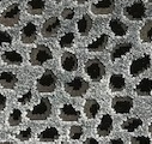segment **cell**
Masks as SVG:
<instances>
[{"instance_id": "cell-1", "label": "cell", "mask_w": 152, "mask_h": 144, "mask_svg": "<svg viewBox=\"0 0 152 144\" xmlns=\"http://www.w3.org/2000/svg\"><path fill=\"white\" fill-rule=\"evenodd\" d=\"M52 114V102L48 97H42L41 101L37 103L32 109L26 112V117L29 120L39 121L47 120Z\"/></svg>"}, {"instance_id": "cell-2", "label": "cell", "mask_w": 152, "mask_h": 144, "mask_svg": "<svg viewBox=\"0 0 152 144\" xmlns=\"http://www.w3.org/2000/svg\"><path fill=\"white\" fill-rule=\"evenodd\" d=\"M56 83H58V78L55 73L50 68H47L41 75V77L37 78L36 89L39 93L42 94H50L56 89Z\"/></svg>"}, {"instance_id": "cell-3", "label": "cell", "mask_w": 152, "mask_h": 144, "mask_svg": "<svg viewBox=\"0 0 152 144\" xmlns=\"http://www.w3.org/2000/svg\"><path fill=\"white\" fill-rule=\"evenodd\" d=\"M50 59H53V52L46 45L36 46L29 53V62L32 66H41Z\"/></svg>"}, {"instance_id": "cell-4", "label": "cell", "mask_w": 152, "mask_h": 144, "mask_svg": "<svg viewBox=\"0 0 152 144\" xmlns=\"http://www.w3.org/2000/svg\"><path fill=\"white\" fill-rule=\"evenodd\" d=\"M90 85H89V82L85 81L84 78L82 77H75L73 78L72 81H68L64 84V89L65 91L72 96V97H80V96H84L88 90H89Z\"/></svg>"}, {"instance_id": "cell-5", "label": "cell", "mask_w": 152, "mask_h": 144, "mask_svg": "<svg viewBox=\"0 0 152 144\" xmlns=\"http://www.w3.org/2000/svg\"><path fill=\"white\" fill-rule=\"evenodd\" d=\"M85 73L91 78L94 82H99L105 76V65L99 59H89L85 62Z\"/></svg>"}, {"instance_id": "cell-6", "label": "cell", "mask_w": 152, "mask_h": 144, "mask_svg": "<svg viewBox=\"0 0 152 144\" xmlns=\"http://www.w3.org/2000/svg\"><path fill=\"white\" fill-rule=\"evenodd\" d=\"M20 21V9L18 4H12L0 13V24L4 26H15Z\"/></svg>"}, {"instance_id": "cell-7", "label": "cell", "mask_w": 152, "mask_h": 144, "mask_svg": "<svg viewBox=\"0 0 152 144\" xmlns=\"http://www.w3.org/2000/svg\"><path fill=\"white\" fill-rule=\"evenodd\" d=\"M124 16L132 22H139L146 16V5L141 0L134 1L133 4L124 7Z\"/></svg>"}, {"instance_id": "cell-8", "label": "cell", "mask_w": 152, "mask_h": 144, "mask_svg": "<svg viewBox=\"0 0 152 144\" xmlns=\"http://www.w3.org/2000/svg\"><path fill=\"white\" fill-rule=\"evenodd\" d=\"M134 101L131 96H116L111 100V108L118 114H127L133 108Z\"/></svg>"}, {"instance_id": "cell-9", "label": "cell", "mask_w": 152, "mask_h": 144, "mask_svg": "<svg viewBox=\"0 0 152 144\" xmlns=\"http://www.w3.org/2000/svg\"><path fill=\"white\" fill-rule=\"evenodd\" d=\"M150 66H151V58H150V55H147V54L141 55V57L134 59L131 62L129 75L132 77H137V76L141 75L142 72H145Z\"/></svg>"}, {"instance_id": "cell-10", "label": "cell", "mask_w": 152, "mask_h": 144, "mask_svg": "<svg viewBox=\"0 0 152 144\" xmlns=\"http://www.w3.org/2000/svg\"><path fill=\"white\" fill-rule=\"evenodd\" d=\"M61 28V23L59 21L58 17H49L43 24H42V29H41V34L43 37L50 39L59 32Z\"/></svg>"}, {"instance_id": "cell-11", "label": "cell", "mask_w": 152, "mask_h": 144, "mask_svg": "<svg viewBox=\"0 0 152 144\" xmlns=\"http://www.w3.org/2000/svg\"><path fill=\"white\" fill-rule=\"evenodd\" d=\"M90 10L94 15H110L115 10V1L114 0H98L91 4Z\"/></svg>"}, {"instance_id": "cell-12", "label": "cell", "mask_w": 152, "mask_h": 144, "mask_svg": "<svg viewBox=\"0 0 152 144\" xmlns=\"http://www.w3.org/2000/svg\"><path fill=\"white\" fill-rule=\"evenodd\" d=\"M59 117H60V119L62 121H68V123L69 121H77L80 118V112L75 109L72 104L66 103V104L60 107Z\"/></svg>"}, {"instance_id": "cell-13", "label": "cell", "mask_w": 152, "mask_h": 144, "mask_svg": "<svg viewBox=\"0 0 152 144\" xmlns=\"http://www.w3.org/2000/svg\"><path fill=\"white\" fill-rule=\"evenodd\" d=\"M37 39V29L36 25L31 22H28L20 30V41L24 45L34 43Z\"/></svg>"}, {"instance_id": "cell-14", "label": "cell", "mask_w": 152, "mask_h": 144, "mask_svg": "<svg viewBox=\"0 0 152 144\" xmlns=\"http://www.w3.org/2000/svg\"><path fill=\"white\" fill-rule=\"evenodd\" d=\"M60 64L64 71L73 72L78 68V58L72 52H64L60 58Z\"/></svg>"}, {"instance_id": "cell-15", "label": "cell", "mask_w": 152, "mask_h": 144, "mask_svg": "<svg viewBox=\"0 0 152 144\" xmlns=\"http://www.w3.org/2000/svg\"><path fill=\"white\" fill-rule=\"evenodd\" d=\"M113 130V118L109 114H104L96 127V132L99 137H107Z\"/></svg>"}, {"instance_id": "cell-16", "label": "cell", "mask_w": 152, "mask_h": 144, "mask_svg": "<svg viewBox=\"0 0 152 144\" xmlns=\"http://www.w3.org/2000/svg\"><path fill=\"white\" fill-rule=\"evenodd\" d=\"M132 47L133 46H132L131 42H121V43H118L116 46H114V48L110 52V60L111 61H115V60L122 58L124 55H126L127 53L131 52Z\"/></svg>"}, {"instance_id": "cell-17", "label": "cell", "mask_w": 152, "mask_h": 144, "mask_svg": "<svg viewBox=\"0 0 152 144\" xmlns=\"http://www.w3.org/2000/svg\"><path fill=\"white\" fill-rule=\"evenodd\" d=\"M108 42H109V36H108L107 34H102L101 36H98L96 40H94L91 43L88 45L86 49H88L89 52H92V53L103 52V51L107 48Z\"/></svg>"}, {"instance_id": "cell-18", "label": "cell", "mask_w": 152, "mask_h": 144, "mask_svg": "<svg viewBox=\"0 0 152 144\" xmlns=\"http://www.w3.org/2000/svg\"><path fill=\"white\" fill-rule=\"evenodd\" d=\"M109 29L113 31V34L119 37L127 35L128 32V26L126 23H124L122 21H120L119 18H111L109 21Z\"/></svg>"}, {"instance_id": "cell-19", "label": "cell", "mask_w": 152, "mask_h": 144, "mask_svg": "<svg viewBox=\"0 0 152 144\" xmlns=\"http://www.w3.org/2000/svg\"><path fill=\"white\" fill-rule=\"evenodd\" d=\"M101 109V106L97 100L95 98H88L84 103V114L88 119H95Z\"/></svg>"}, {"instance_id": "cell-20", "label": "cell", "mask_w": 152, "mask_h": 144, "mask_svg": "<svg viewBox=\"0 0 152 144\" xmlns=\"http://www.w3.org/2000/svg\"><path fill=\"white\" fill-rule=\"evenodd\" d=\"M126 88V79L120 73H114L109 79V89L111 93H119Z\"/></svg>"}, {"instance_id": "cell-21", "label": "cell", "mask_w": 152, "mask_h": 144, "mask_svg": "<svg viewBox=\"0 0 152 144\" xmlns=\"http://www.w3.org/2000/svg\"><path fill=\"white\" fill-rule=\"evenodd\" d=\"M59 137H60V133H59L58 129L54 127V126L47 127V129H45L43 131H41L39 134H37V139H39L40 142H43V143L55 142Z\"/></svg>"}, {"instance_id": "cell-22", "label": "cell", "mask_w": 152, "mask_h": 144, "mask_svg": "<svg viewBox=\"0 0 152 144\" xmlns=\"http://www.w3.org/2000/svg\"><path fill=\"white\" fill-rule=\"evenodd\" d=\"M18 83V78L15 73L9 71H4L0 73V85L5 89H13Z\"/></svg>"}, {"instance_id": "cell-23", "label": "cell", "mask_w": 152, "mask_h": 144, "mask_svg": "<svg viewBox=\"0 0 152 144\" xmlns=\"http://www.w3.org/2000/svg\"><path fill=\"white\" fill-rule=\"evenodd\" d=\"M46 4L43 0H29L26 4V12L31 16H41L45 12Z\"/></svg>"}, {"instance_id": "cell-24", "label": "cell", "mask_w": 152, "mask_h": 144, "mask_svg": "<svg viewBox=\"0 0 152 144\" xmlns=\"http://www.w3.org/2000/svg\"><path fill=\"white\" fill-rule=\"evenodd\" d=\"M92 19L89 15H83L82 18L77 22V29H78V32L82 35V36H86L89 35V32L91 31L92 29Z\"/></svg>"}, {"instance_id": "cell-25", "label": "cell", "mask_w": 152, "mask_h": 144, "mask_svg": "<svg viewBox=\"0 0 152 144\" xmlns=\"http://www.w3.org/2000/svg\"><path fill=\"white\" fill-rule=\"evenodd\" d=\"M138 96H148L152 93V79L151 78H142L134 89Z\"/></svg>"}, {"instance_id": "cell-26", "label": "cell", "mask_w": 152, "mask_h": 144, "mask_svg": "<svg viewBox=\"0 0 152 144\" xmlns=\"http://www.w3.org/2000/svg\"><path fill=\"white\" fill-rule=\"evenodd\" d=\"M1 60L9 65H20L23 62V57L16 51H7L1 54Z\"/></svg>"}, {"instance_id": "cell-27", "label": "cell", "mask_w": 152, "mask_h": 144, "mask_svg": "<svg viewBox=\"0 0 152 144\" xmlns=\"http://www.w3.org/2000/svg\"><path fill=\"white\" fill-rule=\"evenodd\" d=\"M139 36H140V41L142 43H148L152 40V18L147 19L144 23V25L140 29Z\"/></svg>"}, {"instance_id": "cell-28", "label": "cell", "mask_w": 152, "mask_h": 144, "mask_svg": "<svg viewBox=\"0 0 152 144\" xmlns=\"http://www.w3.org/2000/svg\"><path fill=\"white\" fill-rule=\"evenodd\" d=\"M142 125V120L138 117H132V118H128L126 119L122 124H121V129L124 131H127V132H133L135 131L137 129H139L140 126Z\"/></svg>"}, {"instance_id": "cell-29", "label": "cell", "mask_w": 152, "mask_h": 144, "mask_svg": "<svg viewBox=\"0 0 152 144\" xmlns=\"http://www.w3.org/2000/svg\"><path fill=\"white\" fill-rule=\"evenodd\" d=\"M73 42H74V34L73 32H66L59 40V46L61 48H69L73 45Z\"/></svg>"}, {"instance_id": "cell-30", "label": "cell", "mask_w": 152, "mask_h": 144, "mask_svg": "<svg viewBox=\"0 0 152 144\" xmlns=\"http://www.w3.org/2000/svg\"><path fill=\"white\" fill-rule=\"evenodd\" d=\"M7 123L10 126H18L22 123V112L19 109H17V108H15L11 112V114L9 115Z\"/></svg>"}, {"instance_id": "cell-31", "label": "cell", "mask_w": 152, "mask_h": 144, "mask_svg": "<svg viewBox=\"0 0 152 144\" xmlns=\"http://www.w3.org/2000/svg\"><path fill=\"white\" fill-rule=\"evenodd\" d=\"M83 133H84V130H83V127L80 125H73V126H71V129L68 131V136L73 140L79 139L83 136Z\"/></svg>"}, {"instance_id": "cell-32", "label": "cell", "mask_w": 152, "mask_h": 144, "mask_svg": "<svg viewBox=\"0 0 152 144\" xmlns=\"http://www.w3.org/2000/svg\"><path fill=\"white\" fill-rule=\"evenodd\" d=\"M31 134H32V131H31L30 127H28V129L20 131V132L16 136V138H17L18 140H20V142H26V140H29V139L31 138Z\"/></svg>"}, {"instance_id": "cell-33", "label": "cell", "mask_w": 152, "mask_h": 144, "mask_svg": "<svg viewBox=\"0 0 152 144\" xmlns=\"http://www.w3.org/2000/svg\"><path fill=\"white\" fill-rule=\"evenodd\" d=\"M131 144H151V140L146 136H133L131 138Z\"/></svg>"}, {"instance_id": "cell-34", "label": "cell", "mask_w": 152, "mask_h": 144, "mask_svg": "<svg viewBox=\"0 0 152 144\" xmlns=\"http://www.w3.org/2000/svg\"><path fill=\"white\" fill-rule=\"evenodd\" d=\"M11 42H12V36H11L7 31L0 30V46H1L3 43H7V45H10Z\"/></svg>"}, {"instance_id": "cell-35", "label": "cell", "mask_w": 152, "mask_h": 144, "mask_svg": "<svg viewBox=\"0 0 152 144\" xmlns=\"http://www.w3.org/2000/svg\"><path fill=\"white\" fill-rule=\"evenodd\" d=\"M61 17H62L64 19L71 21V19L74 17V10H73V9H69V7H65V9L61 11Z\"/></svg>"}, {"instance_id": "cell-36", "label": "cell", "mask_w": 152, "mask_h": 144, "mask_svg": "<svg viewBox=\"0 0 152 144\" xmlns=\"http://www.w3.org/2000/svg\"><path fill=\"white\" fill-rule=\"evenodd\" d=\"M31 97H32V93H31V90H29V91H26L25 94H23L20 97H18V103H20V104H26V103L31 100Z\"/></svg>"}, {"instance_id": "cell-37", "label": "cell", "mask_w": 152, "mask_h": 144, "mask_svg": "<svg viewBox=\"0 0 152 144\" xmlns=\"http://www.w3.org/2000/svg\"><path fill=\"white\" fill-rule=\"evenodd\" d=\"M6 103H7V100H6V97H5L3 94H0V112L5 109Z\"/></svg>"}, {"instance_id": "cell-38", "label": "cell", "mask_w": 152, "mask_h": 144, "mask_svg": "<svg viewBox=\"0 0 152 144\" xmlns=\"http://www.w3.org/2000/svg\"><path fill=\"white\" fill-rule=\"evenodd\" d=\"M83 144H99V143H98L97 139H95V138H92V137H89V138H86V139L84 140Z\"/></svg>"}, {"instance_id": "cell-39", "label": "cell", "mask_w": 152, "mask_h": 144, "mask_svg": "<svg viewBox=\"0 0 152 144\" xmlns=\"http://www.w3.org/2000/svg\"><path fill=\"white\" fill-rule=\"evenodd\" d=\"M109 144H125V143H124V140L121 138H114V139H111L109 142Z\"/></svg>"}, {"instance_id": "cell-40", "label": "cell", "mask_w": 152, "mask_h": 144, "mask_svg": "<svg viewBox=\"0 0 152 144\" xmlns=\"http://www.w3.org/2000/svg\"><path fill=\"white\" fill-rule=\"evenodd\" d=\"M73 1H75L77 4H79V5H83V4H85L86 1H89V0H73Z\"/></svg>"}, {"instance_id": "cell-41", "label": "cell", "mask_w": 152, "mask_h": 144, "mask_svg": "<svg viewBox=\"0 0 152 144\" xmlns=\"http://www.w3.org/2000/svg\"><path fill=\"white\" fill-rule=\"evenodd\" d=\"M148 131H150V134L152 136V121H151V124H150V126H148Z\"/></svg>"}, {"instance_id": "cell-42", "label": "cell", "mask_w": 152, "mask_h": 144, "mask_svg": "<svg viewBox=\"0 0 152 144\" xmlns=\"http://www.w3.org/2000/svg\"><path fill=\"white\" fill-rule=\"evenodd\" d=\"M0 144H12L11 142H0Z\"/></svg>"}, {"instance_id": "cell-43", "label": "cell", "mask_w": 152, "mask_h": 144, "mask_svg": "<svg viewBox=\"0 0 152 144\" xmlns=\"http://www.w3.org/2000/svg\"><path fill=\"white\" fill-rule=\"evenodd\" d=\"M53 1H55V3H60L61 0H53Z\"/></svg>"}, {"instance_id": "cell-44", "label": "cell", "mask_w": 152, "mask_h": 144, "mask_svg": "<svg viewBox=\"0 0 152 144\" xmlns=\"http://www.w3.org/2000/svg\"><path fill=\"white\" fill-rule=\"evenodd\" d=\"M148 1H150V3H152V0H148Z\"/></svg>"}, {"instance_id": "cell-45", "label": "cell", "mask_w": 152, "mask_h": 144, "mask_svg": "<svg viewBox=\"0 0 152 144\" xmlns=\"http://www.w3.org/2000/svg\"><path fill=\"white\" fill-rule=\"evenodd\" d=\"M61 144H66V143H61Z\"/></svg>"}, {"instance_id": "cell-46", "label": "cell", "mask_w": 152, "mask_h": 144, "mask_svg": "<svg viewBox=\"0 0 152 144\" xmlns=\"http://www.w3.org/2000/svg\"><path fill=\"white\" fill-rule=\"evenodd\" d=\"M0 1H1V0H0Z\"/></svg>"}]
</instances>
